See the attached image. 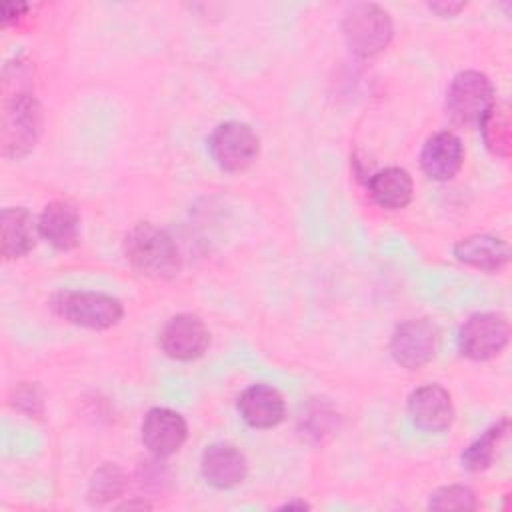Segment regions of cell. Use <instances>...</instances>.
Listing matches in <instances>:
<instances>
[{
  "mask_svg": "<svg viewBox=\"0 0 512 512\" xmlns=\"http://www.w3.org/2000/svg\"><path fill=\"white\" fill-rule=\"evenodd\" d=\"M212 160L226 172H242L254 164L260 154L258 134L244 122H222L208 138Z\"/></svg>",
  "mask_w": 512,
  "mask_h": 512,
  "instance_id": "cell-6",
  "label": "cell"
},
{
  "mask_svg": "<svg viewBox=\"0 0 512 512\" xmlns=\"http://www.w3.org/2000/svg\"><path fill=\"white\" fill-rule=\"evenodd\" d=\"M506 432H508V418H500L490 428H486L482 436H478L472 444H468L464 448V452L460 456L462 466L470 472L486 470L492 464L494 454H496V446L504 438Z\"/></svg>",
  "mask_w": 512,
  "mask_h": 512,
  "instance_id": "cell-19",
  "label": "cell"
},
{
  "mask_svg": "<svg viewBox=\"0 0 512 512\" xmlns=\"http://www.w3.org/2000/svg\"><path fill=\"white\" fill-rule=\"evenodd\" d=\"M440 332L428 318H412L396 326L390 338V354L396 364L408 370L426 366L438 350Z\"/></svg>",
  "mask_w": 512,
  "mask_h": 512,
  "instance_id": "cell-8",
  "label": "cell"
},
{
  "mask_svg": "<svg viewBox=\"0 0 512 512\" xmlns=\"http://www.w3.org/2000/svg\"><path fill=\"white\" fill-rule=\"evenodd\" d=\"M408 414L422 432H444L454 422L452 396L440 384H426L408 396Z\"/></svg>",
  "mask_w": 512,
  "mask_h": 512,
  "instance_id": "cell-10",
  "label": "cell"
},
{
  "mask_svg": "<svg viewBox=\"0 0 512 512\" xmlns=\"http://www.w3.org/2000/svg\"><path fill=\"white\" fill-rule=\"evenodd\" d=\"M466 4L464 2H432L430 10L438 12L440 16H454L458 14Z\"/></svg>",
  "mask_w": 512,
  "mask_h": 512,
  "instance_id": "cell-24",
  "label": "cell"
},
{
  "mask_svg": "<svg viewBox=\"0 0 512 512\" xmlns=\"http://www.w3.org/2000/svg\"><path fill=\"white\" fill-rule=\"evenodd\" d=\"M40 236L56 250H72L80 240V214L66 200L50 202L38 218Z\"/></svg>",
  "mask_w": 512,
  "mask_h": 512,
  "instance_id": "cell-16",
  "label": "cell"
},
{
  "mask_svg": "<svg viewBox=\"0 0 512 512\" xmlns=\"http://www.w3.org/2000/svg\"><path fill=\"white\" fill-rule=\"evenodd\" d=\"M208 344L210 332L196 314H176L160 332V348L172 360H196L206 352Z\"/></svg>",
  "mask_w": 512,
  "mask_h": 512,
  "instance_id": "cell-9",
  "label": "cell"
},
{
  "mask_svg": "<svg viewBox=\"0 0 512 512\" xmlns=\"http://www.w3.org/2000/svg\"><path fill=\"white\" fill-rule=\"evenodd\" d=\"M200 472L210 486L218 490H228L246 480L248 460L234 444L216 442L206 446V450L202 452Z\"/></svg>",
  "mask_w": 512,
  "mask_h": 512,
  "instance_id": "cell-12",
  "label": "cell"
},
{
  "mask_svg": "<svg viewBox=\"0 0 512 512\" xmlns=\"http://www.w3.org/2000/svg\"><path fill=\"white\" fill-rule=\"evenodd\" d=\"M458 262L482 272H498L510 260V246L494 234H472L458 240L452 248Z\"/></svg>",
  "mask_w": 512,
  "mask_h": 512,
  "instance_id": "cell-15",
  "label": "cell"
},
{
  "mask_svg": "<svg viewBox=\"0 0 512 512\" xmlns=\"http://www.w3.org/2000/svg\"><path fill=\"white\" fill-rule=\"evenodd\" d=\"M494 102L490 78L478 70H462L450 82L446 112L460 126H480Z\"/></svg>",
  "mask_w": 512,
  "mask_h": 512,
  "instance_id": "cell-5",
  "label": "cell"
},
{
  "mask_svg": "<svg viewBox=\"0 0 512 512\" xmlns=\"http://www.w3.org/2000/svg\"><path fill=\"white\" fill-rule=\"evenodd\" d=\"M52 310L66 322L90 330H106L124 316V306L118 298L92 290L58 292L52 298Z\"/></svg>",
  "mask_w": 512,
  "mask_h": 512,
  "instance_id": "cell-2",
  "label": "cell"
},
{
  "mask_svg": "<svg viewBox=\"0 0 512 512\" xmlns=\"http://www.w3.org/2000/svg\"><path fill=\"white\" fill-rule=\"evenodd\" d=\"M282 508H300V510H304V508H308V504L306 502H286Z\"/></svg>",
  "mask_w": 512,
  "mask_h": 512,
  "instance_id": "cell-25",
  "label": "cell"
},
{
  "mask_svg": "<svg viewBox=\"0 0 512 512\" xmlns=\"http://www.w3.org/2000/svg\"><path fill=\"white\" fill-rule=\"evenodd\" d=\"M368 194L380 208L400 210L412 202L414 182L404 168L388 166L370 176Z\"/></svg>",
  "mask_w": 512,
  "mask_h": 512,
  "instance_id": "cell-18",
  "label": "cell"
},
{
  "mask_svg": "<svg viewBox=\"0 0 512 512\" xmlns=\"http://www.w3.org/2000/svg\"><path fill=\"white\" fill-rule=\"evenodd\" d=\"M510 340V324L502 314H472L458 330V350L462 356L484 362L498 356Z\"/></svg>",
  "mask_w": 512,
  "mask_h": 512,
  "instance_id": "cell-7",
  "label": "cell"
},
{
  "mask_svg": "<svg viewBox=\"0 0 512 512\" xmlns=\"http://www.w3.org/2000/svg\"><path fill=\"white\" fill-rule=\"evenodd\" d=\"M464 164L462 140L448 130L432 134L420 152V166L432 180L444 182L454 178Z\"/></svg>",
  "mask_w": 512,
  "mask_h": 512,
  "instance_id": "cell-14",
  "label": "cell"
},
{
  "mask_svg": "<svg viewBox=\"0 0 512 512\" xmlns=\"http://www.w3.org/2000/svg\"><path fill=\"white\" fill-rule=\"evenodd\" d=\"M342 32L350 52L360 58H372L386 50L392 40L394 26L390 14L382 6L358 2L346 10Z\"/></svg>",
  "mask_w": 512,
  "mask_h": 512,
  "instance_id": "cell-3",
  "label": "cell"
},
{
  "mask_svg": "<svg viewBox=\"0 0 512 512\" xmlns=\"http://www.w3.org/2000/svg\"><path fill=\"white\" fill-rule=\"evenodd\" d=\"M2 228V256L6 260L20 258L28 254L34 244L38 232V222L24 206L4 208L0 214Z\"/></svg>",
  "mask_w": 512,
  "mask_h": 512,
  "instance_id": "cell-17",
  "label": "cell"
},
{
  "mask_svg": "<svg viewBox=\"0 0 512 512\" xmlns=\"http://www.w3.org/2000/svg\"><path fill=\"white\" fill-rule=\"evenodd\" d=\"M28 10V4H14V2H4L2 8H0V14H2V24H10V22H16L20 18L22 12Z\"/></svg>",
  "mask_w": 512,
  "mask_h": 512,
  "instance_id": "cell-23",
  "label": "cell"
},
{
  "mask_svg": "<svg viewBox=\"0 0 512 512\" xmlns=\"http://www.w3.org/2000/svg\"><path fill=\"white\" fill-rule=\"evenodd\" d=\"M42 112L32 92L16 90L8 96L2 112V152L8 158H20L28 154L40 136Z\"/></svg>",
  "mask_w": 512,
  "mask_h": 512,
  "instance_id": "cell-4",
  "label": "cell"
},
{
  "mask_svg": "<svg viewBox=\"0 0 512 512\" xmlns=\"http://www.w3.org/2000/svg\"><path fill=\"white\" fill-rule=\"evenodd\" d=\"M240 418L252 428H274L286 416V402L278 388L270 384L248 386L236 402Z\"/></svg>",
  "mask_w": 512,
  "mask_h": 512,
  "instance_id": "cell-13",
  "label": "cell"
},
{
  "mask_svg": "<svg viewBox=\"0 0 512 512\" xmlns=\"http://www.w3.org/2000/svg\"><path fill=\"white\" fill-rule=\"evenodd\" d=\"M480 130L484 136V144L492 154L502 158L510 154V116L506 104L494 102L484 120L480 122Z\"/></svg>",
  "mask_w": 512,
  "mask_h": 512,
  "instance_id": "cell-20",
  "label": "cell"
},
{
  "mask_svg": "<svg viewBox=\"0 0 512 512\" xmlns=\"http://www.w3.org/2000/svg\"><path fill=\"white\" fill-rule=\"evenodd\" d=\"M428 508L430 510H476L478 498L472 488L462 484H450L430 494Z\"/></svg>",
  "mask_w": 512,
  "mask_h": 512,
  "instance_id": "cell-22",
  "label": "cell"
},
{
  "mask_svg": "<svg viewBox=\"0 0 512 512\" xmlns=\"http://www.w3.org/2000/svg\"><path fill=\"white\" fill-rule=\"evenodd\" d=\"M124 490V474L120 468L106 464L100 470L94 472L92 480H90V490H88V498L94 504H104L110 502L114 498H118Z\"/></svg>",
  "mask_w": 512,
  "mask_h": 512,
  "instance_id": "cell-21",
  "label": "cell"
},
{
  "mask_svg": "<svg viewBox=\"0 0 512 512\" xmlns=\"http://www.w3.org/2000/svg\"><path fill=\"white\" fill-rule=\"evenodd\" d=\"M124 256L138 274L156 280L176 276L182 266L174 238L152 222H138L126 232Z\"/></svg>",
  "mask_w": 512,
  "mask_h": 512,
  "instance_id": "cell-1",
  "label": "cell"
},
{
  "mask_svg": "<svg viewBox=\"0 0 512 512\" xmlns=\"http://www.w3.org/2000/svg\"><path fill=\"white\" fill-rule=\"evenodd\" d=\"M188 436V426L182 414L170 408H152L146 412L140 426V440L158 458L170 456L182 448Z\"/></svg>",
  "mask_w": 512,
  "mask_h": 512,
  "instance_id": "cell-11",
  "label": "cell"
}]
</instances>
